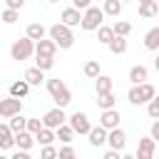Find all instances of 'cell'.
<instances>
[{"label":"cell","mask_w":159,"mask_h":159,"mask_svg":"<svg viewBox=\"0 0 159 159\" xmlns=\"http://www.w3.org/2000/svg\"><path fill=\"white\" fill-rule=\"evenodd\" d=\"M47 89H50V94L55 97V102H57L60 107L70 102V92H67V87H65L60 80H50V82H47Z\"/></svg>","instance_id":"6da1fadb"},{"label":"cell","mask_w":159,"mask_h":159,"mask_svg":"<svg viewBox=\"0 0 159 159\" xmlns=\"http://www.w3.org/2000/svg\"><path fill=\"white\" fill-rule=\"evenodd\" d=\"M152 97H154V87L147 84V82H142V87L129 89V102H132V104H142V102H147V99H152Z\"/></svg>","instance_id":"7a4b0ae2"},{"label":"cell","mask_w":159,"mask_h":159,"mask_svg":"<svg viewBox=\"0 0 159 159\" xmlns=\"http://www.w3.org/2000/svg\"><path fill=\"white\" fill-rule=\"evenodd\" d=\"M50 32H52L55 45H62V47H70V45H72V35H70V30H67L65 25H55Z\"/></svg>","instance_id":"3957f363"},{"label":"cell","mask_w":159,"mask_h":159,"mask_svg":"<svg viewBox=\"0 0 159 159\" xmlns=\"http://www.w3.org/2000/svg\"><path fill=\"white\" fill-rule=\"evenodd\" d=\"M70 127H72V132L87 134V132H89V122H87V114H82V112H75V114H72V119H70Z\"/></svg>","instance_id":"277c9868"},{"label":"cell","mask_w":159,"mask_h":159,"mask_svg":"<svg viewBox=\"0 0 159 159\" xmlns=\"http://www.w3.org/2000/svg\"><path fill=\"white\" fill-rule=\"evenodd\" d=\"M30 52H32V42H30V40H17V42L12 45V57H15V60H25Z\"/></svg>","instance_id":"5b68a950"},{"label":"cell","mask_w":159,"mask_h":159,"mask_svg":"<svg viewBox=\"0 0 159 159\" xmlns=\"http://www.w3.org/2000/svg\"><path fill=\"white\" fill-rule=\"evenodd\" d=\"M20 99L17 97H10V99H2L0 102V114H5V117H12V114H17L20 112Z\"/></svg>","instance_id":"8992f818"},{"label":"cell","mask_w":159,"mask_h":159,"mask_svg":"<svg viewBox=\"0 0 159 159\" xmlns=\"http://www.w3.org/2000/svg\"><path fill=\"white\" fill-rule=\"evenodd\" d=\"M99 22H102V12H99L97 7H92V10H87V15H84V20H82V27H84V30H94Z\"/></svg>","instance_id":"52a82bcc"},{"label":"cell","mask_w":159,"mask_h":159,"mask_svg":"<svg viewBox=\"0 0 159 159\" xmlns=\"http://www.w3.org/2000/svg\"><path fill=\"white\" fill-rule=\"evenodd\" d=\"M65 122V112L62 109H50L45 114V127H60Z\"/></svg>","instance_id":"ba28073f"},{"label":"cell","mask_w":159,"mask_h":159,"mask_svg":"<svg viewBox=\"0 0 159 159\" xmlns=\"http://www.w3.org/2000/svg\"><path fill=\"white\" fill-rule=\"evenodd\" d=\"M87 134H89V142H92L94 147H99V144H104V142H107V132H104V127H94V129L89 127V132H87Z\"/></svg>","instance_id":"9c48e42d"},{"label":"cell","mask_w":159,"mask_h":159,"mask_svg":"<svg viewBox=\"0 0 159 159\" xmlns=\"http://www.w3.org/2000/svg\"><path fill=\"white\" fill-rule=\"evenodd\" d=\"M107 142H109L114 149H122V147L127 144V134H124L122 129H112V134L107 137Z\"/></svg>","instance_id":"30bf717a"},{"label":"cell","mask_w":159,"mask_h":159,"mask_svg":"<svg viewBox=\"0 0 159 159\" xmlns=\"http://www.w3.org/2000/svg\"><path fill=\"white\" fill-rule=\"evenodd\" d=\"M152 154H154V139H142L139 149H137V157L139 159H149Z\"/></svg>","instance_id":"8fae6325"},{"label":"cell","mask_w":159,"mask_h":159,"mask_svg":"<svg viewBox=\"0 0 159 159\" xmlns=\"http://www.w3.org/2000/svg\"><path fill=\"white\" fill-rule=\"evenodd\" d=\"M117 122H119V112H114L112 107H107L104 114H102V127H117Z\"/></svg>","instance_id":"7c38bea8"},{"label":"cell","mask_w":159,"mask_h":159,"mask_svg":"<svg viewBox=\"0 0 159 159\" xmlns=\"http://www.w3.org/2000/svg\"><path fill=\"white\" fill-rule=\"evenodd\" d=\"M12 142L20 147V149H30V144H32V137L25 132V129H20V132H15V137H12Z\"/></svg>","instance_id":"4fadbf2b"},{"label":"cell","mask_w":159,"mask_h":159,"mask_svg":"<svg viewBox=\"0 0 159 159\" xmlns=\"http://www.w3.org/2000/svg\"><path fill=\"white\" fill-rule=\"evenodd\" d=\"M52 52H55V42H50V40H42V37H40L37 55H42V57H52Z\"/></svg>","instance_id":"5bb4252c"},{"label":"cell","mask_w":159,"mask_h":159,"mask_svg":"<svg viewBox=\"0 0 159 159\" xmlns=\"http://www.w3.org/2000/svg\"><path fill=\"white\" fill-rule=\"evenodd\" d=\"M40 80H42V70L40 67H30L25 72V82L27 84H40Z\"/></svg>","instance_id":"9a60e30c"},{"label":"cell","mask_w":159,"mask_h":159,"mask_svg":"<svg viewBox=\"0 0 159 159\" xmlns=\"http://www.w3.org/2000/svg\"><path fill=\"white\" fill-rule=\"evenodd\" d=\"M12 144V134H10V127L0 124V149H7Z\"/></svg>","instance_id":"2e32d148"},{"label":"cell","mask_w":159,"mask_h":159,"mask_svg":"<svg viewBox=\"0 0 159 159\" xmlns=\"http://www.w3.org/2000/svg\"><path fill=\"white\" fill-rule=\"evenodd\" d=\"M129 80H132V82H137V84H142V82L147 80V70H144V67H132Z\"/></svg>","instance_id":"e0dca14e"},{"label":"cell","mask_w":159,"mask_h":159,"mask_svg":"<svg viewBox=\"0 0 159 159\" xmlns=\"http://www.w3.org/2000/svg\"><path fill=\"white\" fill-rule=\"evenodd\" d=\"M62 20H65L67 25H75V22H80V12H77L75 7H67V10L62 12Z\"/></svg>","instance_id":"ac0fdd59"},{"label":"cell","mask_w":159,"mask_h":159,"mask_svg":"<svg viewBox=\"0 0 159 159\" xmlns=\"http://www.w3.org/2000/svg\"><path fill=\"white\" fill-rule=\"evenodd\" d=\"M25 117H20V112L17 114H12V119H10V132H20V129H25Z\"/></svg>","instance_id":"d6986e66"},{"label":"cell","mask_w":159,"mask_h":159,"mask_svg":"<svg viewBox=\"0 0 159 159\" xmlns=\"http://www.w3.org/2000/svg\"><path fill=\"white\" fill-rule=\"evenodd\" d=\"M27 82H15L12 87H10V92H12V97H22V94H27Z\"/></svg>","instance_id":"ffe728a7"},{"label":"cell","mask_w":159,"mask_h":159,"mask_svg":"<svg viewBox=\"0 0 159 159\" xmlns=\"http://www.w3.org/2000/svg\"><path fill=\"white\" fill-rule=\"evenodd\" d=\"M37 139H40V144H50L55 137H52V132H50L47 127H40V129H37Z\"/></svg>","instance_id":"44dd1931"},{"label":"cell","mask_w":159,"mask_h":159,"mask_svg":"<svg viewBox=\"0 0 159 159\" xmlns=\"http://www.w3.org/2000/svg\"><path fill=\"white\" fill-rule=\"evenodd\" d=\"M109 47H112V52H124L127 42H124V37H112L109 40Z\"/></svg>","instance_id":"7402d4cb"},{"label":"cell","mask_w":159,"mask_h":159,"mask_svg":"<svg viewBox=\"0 0 159 159\" xmlns=\"http://www.w3.org/2000/svg\"><path fill=\"white\" fill-rule=\"evenodd\" d=\"M97 102H99V107H104V109H107V107H112V104H114V97H112L109 92H99V99H97Z\"/></svg>","instance_id":"603a6c76"},{"label":"cell","mask_w":159,"mask_h":159,"mask_svg":"<svg viewBox=\"0 0 159 159\" xmlns=\"http://www.w3.org/2000/svg\"><path fill=\"white\" fill-rule=\"evenodd\" d=\"M42 32H45V30H42V25H30V27H27V35H30L32 40H40V37H42Z\"/></svg>","instance_id":"cb8c5ba5"},{"label":"cell","mask_w":159,"mask_h":159,"mask_svg":"<svg viewBox=\"0 0 159 159\" xmlns=\"http://www.w3.org/2000/svg\"><path fill=\"white\" fill-rule=\"evenodd\" d=\"M109 87H112L109 77H97V92H109Z\"/></svg>","instance_id":"d4e9b609"},{"label":"cell","mask_w":159,"mask_h":159,"mask_svg":"<svg viewBox=\"0 0 159 159\" xmlns=\"http://www.w3.org/2000/svg\"><path fill=\"white\" fill-rule=\"evenodd\" d=\"M57 137H60L62 142H72V127H62V124H60V132H57Z\"/></svg>","instance_id":"484cf974"},{"label":"cell","mask_w":159,"mask_h":159,"mask_svg":"<svg viewBox=\"0 0 159 159\" xmlns=\"http://www.w3.org/2000/svg\"><path fill=\"white\" fill-rule=\"evenodd\" d=\"M119 7H122V5H119V0H107V2H104V10H107L109 15H117V12H119Z\"/></svg>","instance_id":"4316f807"},{"label":"cell","mask_w":159,"mask_h":159,"mask_svg":"<svg viewBox=\"0 0 159 159\" xmlns=\"http://www.w3.org/2000/svg\"><path fill=\"white\" fill-rule=\"evenodd\" d=\"M84 75H89V77H97V75H99V67H97V62H87V65H84Z\"/></svg>","instance_id":"83f0119b"},{"label":"cell","mask_w":159,"mask_h":159,"mask_svg":"<svg viewBox=\"0 0 159 159\" xmlns=\"http://www.w3.org/2000/svg\"><path fill=\"white\" fill-rule=\"evenodd\" d=\"M157 37H159V30H157V27L149 30V35H147V45H149V47H157Z\"/></svg>","instance_id":"f1b7e54d"},{"label":"cell","mask_w":159,"mask_h":159,"mask_svg":"<svg viewBox=\"0 0 159 159\" xmlns=\"http://www.w3.org/2000/svg\"><path fill=\"white\" fill-rule=\"evenodd\" d=\"M37 67H40V70L52 67V57H42V55H37Z\"/></svg>","instance_id":"f546056e"},{"label":"cell","mask_w":159,"mask_h":159,"mask_svg":"<svg viewBox=\"0 0 159 159\" xmlns=\"http://www.w3.org/2000/svg\"><path fill=\"white\" fill-rule=\"evenodd\" d=\"M154 12H157V5H154V0L144 2V7H142V15H154Z\"/></svg>","instance_id":"4dcf8cb0"},{"label":"cell","mask_w":159,"mask_h":159,"mask_svg":"<svg viewBox=\"0 0 159 159\" xmlns=\"http://www.w3.org/2000/svg\"><path fill=\"white\" fill-rule=\"evenodd\" d=\"M112 32H117V35H127V32H129V25H127V22H117Z\"/></svg>","instance_id":"1f68e13d"},{"label":"cell","mask_w":159,"mask_h":159,"mask_svg":"<svg viewBox=\"0 0 159 159\" xmlns=\"http://www.w3.org/2000/svg\"><path fill=\"white\" fill-rule=\"evenodd\" d=\"M99 40H102V42H109V40H112V30H109V27H99Z\"/></svg>","instance_id":"d6a6232c"},{"label":"cell","mask_w":159,"mask_h":159,"mask_svg":"<svg viewBox=\"0 0 159 159\" xmlns=\"http://www.w3.org/2000/svg\"><path fill=\"white\" fill-rule=\"evenodd\" d=\"M2 17H5V22H15V17H17V12H15V7H10V10H5V12H2Z\"/></svg>","instance_id":"836d02e7"},{"label":"cell","mask_w":159,"mask_h":159,"mask_svg":"<svg viewBox=\"0 0 159 159\" xmlns=\"http://www.w3.org/2000/svg\"><path fill=\"white\" fill-rule=\"evenodd\" d=\"M25 127H27L30 132H37L42 124H40V119H27V122H25Z\"/></svg>","instance_id":"e575fe53"},{"label":"cell","mask_w":159,"mask_h":159,"mask_svg":"<svg viewBox=\"0 0 159 159\" xmlns=\"http://www.w3.org/2000/svg\"><path fill=\"white\" fill-rule=\"evenodd\" d=\"M149 114H152V117H157V114H159V102H157L154 97H152V104H149Z\"/></svg>","instance_id":"d590c367"},{"label":"cell","mask_w":159,"mask_h":159,"mask_svg":"<svg viewBox=\"0 0 159 159\" xmlns=\"http://www.w3.org/2000/svg\"><path fill=\"white\" fill-rule=\"evenodd\" d=\"M55 154H57V152H55V149H52L50 144H45V149H42V157H45V159H52Z\"/></svg>","instance_id":"8d00e7d4"},{"label":"cell","mask_w":159,"mask_h":159,"mask_svg":"<svg viewBox=\"0 0 159 159\" xmlns=\"http://www.w3.org/2000/svg\"><path fill=\"white\" fill-rule=\"evenodd\" d=\"M70 157H75V152H72L70 147H65V149L60 152V159H70Z\"/></svg>","instance_id":"74e56055"},{"label":"cell","mask_w":159,"mask_h":159,"mask_svg":"<svg viewBox=\"0 0 159 159\" xmlns=\"http://www.w3.org/2000/svg\"><path fill=\"white\" fill-rule=\"evenodd\" d=\"M152 139H159V124L154 122V127H152Z\"/></svg>","instance_id":"f35d334b"},{"label":"cell","mask_w":159,"mask_h":159,"mask_svg":"<svg viewBox=\"0 0 159 159\" xmlns=\"http://www.w3.org/2000/svg\"><path fill=\"white\" fill-rule=\"evenodd\" d=\"M22 2H25V0H7V5H10V7H20Z\"/></svg>","instance_id":"ab89813d"},{"label":"cell","mask_w":159,"mask_h":159,"mask_svg":"<svg viewBox=\"0 0 159 159\" xmlns=\"http://www.w3.org/2000/svg\"><path fill=\"white\" fill-rule=\"evenodd\" d=\"M87 2H89V0H75V5H77V7H84Z\"/></svg>","instance_id":"60d3db41"},{"label":"cell","mask_w":159,"mask_h":159,"mask_svg":"<svg viewBox=\"0 0 159 159\" xmlns=\"http://www.w3.org/2000/svg\"><path fill=\"white\" fill-rule=\"evenodd\" d=\"M142 2H149V0H142Z\"/></svg>","instance_id":"b9f144b4"},{"label":"cell","mask_w":159,"mask_h":159,"mask_svg":"<svg viewBox=\"0 0 159 159\" xmlns=\"http://www.w3.org/2000/svg\"><path fill=\"white\" fill-rule=\"evenodd\" d=\"M52 2H55V0H52Z\"/></svg>","instance_id":"7bdbcfd3"}]
</instances>
